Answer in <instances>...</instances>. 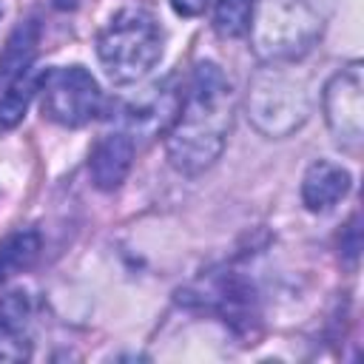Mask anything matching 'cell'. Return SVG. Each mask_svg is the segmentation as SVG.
<instances>
[{
	"mask_svg": "<svg viewBox=\"0 0 364 364\" xmlns=\"http://www.w3.org/2000/svg\"><path fill=\"white\" fill-rule=\"evenodd\" d=\"M134 162V139L125 131H114V134H102L88 156V171H91V182L100 191H114L125 182L128 171Z\"/></svg>",
	"mask_w": 364,
	"mask_h": 364,
	"instance_id": "obj_7",
	"label": "cell"
},
{
	"mask_svg": "<svg viewBox=\"0 0 364 364\" xmlns=\"http://www.w3.org/2000/svg\"><path fill=\"white\" fill-rule=\"evenodd\" d=\"M40 105L43 114L65 128H82L88 125L100 108H102V91L91 71L82 65H60L40 74Z\"/></svg>",
	"mask_w": 364,
	"mask_h": 364,
	"instance_id": "obj_3",
	"label": "cell"
},
{
	"mask_svg": "<svg viewBox=\"0 0 364 364\" xmlns=\"http://www.w3.org/2000/svg\"><path fill=\"white\" fill-rule=\"evenodd\" d=\"M253 14H256V0H216L213 28L225 40L245 37L250 31Z\"/></svg>",
	"mask_w": 364,
	"mask_h": 364,
	"instance_id": "obj_13",
	"label": "cell"
},
{
	"mask_svg": "<svg viewBox=\"0 0 364 364\" xmlns=\"http://www.w3.org/2000/svg\"><path fill=\"white\" fill-rule=\"evenodd\" d=\"M361 65L353 63L350 68L338 71L324 88V117L330 134L341 148L358 151L364 139V94H361Z\"/></svg>",
	"mask_w": 364,
	"mask_h": 364,
	"instance_id": "obj_6",
	"label": "cell"
},
{
	"mask_svg": "<svg viewBox=\"0 0 364 364\" xmlns=\"http://www.w3.org/2000/svg\"><path fill=\"white\" fill-rule=\"evenodd\" d=\"M307 117L304 91L282 74H259L250 91V119L270 136H284Z\"/></svg>",
	"mask_w": 364,
	"mask_h": 364,
	"instance_id": "obj_5",
	"label": "cell"
},
{
	"mask_svg": "<svg viewBox=\"0 0 364 364\" xmlns=\"http://www.w3.org/2000/svg\"><path fill=\"white\" fill-rule=\"evenodd\" d=\"M347 191H350L347 168L327 162V159L313 162L301 179V202L313 213H324V210L336 208L347 196Z\"/></svg>",
	"mask_w": 364,
	"mask_h": 364,
	"instance_id": "obj_8",
	"label": "cell"
},
{
	"mask_svg": "<svg viewBox=\"0 0 364 364\" xmlns=\"http://www.w3.org/2000/svg\"><path fill=\"white\" fill-rule=\"evenodd\" d=\"M80 0H54V9H60V11H68V9H74Z\"/></svg>",
	"mask_w": 364,
	"mask_h": 364,
	"instance_id": "obj_16",
	"label": "cell"
},
{
	"mask_svg": "<svg viewBox=\"0 0 364 364\" xmlns=\"http://www.w3.org/2000/svg\"><path fill=\"white\" fill-rule=\"evenodd\" d=\"M205 6H208V0H171V9L179 17H196L205 11Z\"/></svg>",
	"mask_w": 364,
	"mask_h": 364,
	"instance_id": "obj_14",
	"label": "cell"
},
{
	"mask_svg": "<svg viewBox=\"0 0 364 364\" xmlns=\"http://www.w3.org/2000/svg\"><path fill=\"white\" fill-rule=\"evenodd\" d=\"M37 85H40V74L31 68L0 88V128H14L23 119L31 97L37 94Z\"/></svg>",
	"mask_w": 364,
	"mask_h": 364,
	"instance_id": "obj_12",
	"label": "cell"
},
{
	"mask_svg": "<svg viewBox=\"0 0 364 364\" xmlns=\"http://www.w3.org/2000/svg\"><path fill=\"white\" fill-rule=\"evenodd\" d=\"M233 125V85L216 63H196L176 114L165 128V151L176 171L196 176L210 168Z\"/></svg>",
	"mask_w": 364,
	"mask_h": 364,
	"instance_id": "obj_1",
	"label": "cell"
},
{
	"mask_svg": "<svg viewBox=\"0 0 364 364\" xmlns=\"http://www.w3.org/2000/svg\"><path fill=\"white\" fill-rule=\"evenodd\" d=\"M26 324H28L26 293H9L0 304V361H26L31 355V338Z\"/></svg>",
	"mask_w": 364,
	"mask_h": 364,
	"instance_id": "obj_9",
	"label": "cell"
},
{
	"mask_svg": "<svg viewBox=\"0 0 364 364\" xmlns=\"http://www.w3.org/2000/svg\"><path fill=\"white\" fill-rule=\"evenodd\" d=\"M40 256V233L34 228H23L9 233L0 242V282L28 270Z\"/></svg>",
	"mask_w": 364,
	"mask_h": 364,
	"instance_id": "obj_11",
	"label": "cell"
},
{
	"mask_svg": "<svg viewBox=\"0 0 364 364\" xmlns=\"http://www.w3.org/2000/svg\"><path fill=\"white\" fill-rule=\"evenodd\" d=\"M350 236H353V239H358V228H355V219L350 222ZM355 253H358V242H353V245H350V256H355Z\"/></svg>",
	"mask_w": 364,
	"mask_h": 364,
	"instance_id": "obj_15",
	"label": "cell"
},
{
	"mask_svg": "<svg viewBox=\"0 0 364 364\" xmlns=\"http://www.w3.org/2000/svg\"><path fill=\"white\" fill-rule=\"evenodd\" d=\"M250 28L256 31V51L267 60H282L310 48L321 23L304 0H264Z\"/></svg>",
	"mask_w": 364,
	"mask_h": 364,
	"instance_id": "obj_4",
	"label": "cell"
},
{
	"mask_svg": "<svg viewBox=\"0 0 364 364\" xmlns=\"http://www.w3.org/2000/svg\"><path fill=\"white\" fill-rule=\"evenodd\" d=\"M37 40H40V28L34 20L23 23L14 28V34L9 37L3 54H0V88L9 85L11 80H17L20 74L34 68V54H37Z\"/></svg>",
	"mask_w": 364,
	"mask_h": 364,
	"instance_id": "obj_10",
	"label": "cell"
},
{
	"mask_svg": "<svg viewBox=\"0 0 364 364\" xmlns=\"http://www.w3.org/2000/svg\"><path fill=\"white\" fill-rule=\"evenodd\" d=\"M97 57L111 82H136L162 57V28L156 17L145 9L117 11L97 37Z\"/></svg>",
	"mask_w": 364,
	"mask_h": 364,
	"instance_id": "obj_2",
	"label": "cell"
}]
</instances>
